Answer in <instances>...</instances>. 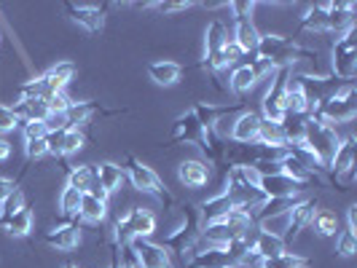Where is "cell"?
Segmentation results:
<instances>
[{
  "instance_id": "obj_1",
  "label": "cell",
  "mask_w": 357,
  "mask_h": 268,
  "mask_svg": "<svg viewBox=\"0 0 357 268\" xmlns=\"http://www.w3.org/2000/svg\"><path fill=\"white\" fill-rule=\"evenodd\" d=\"M255 56H258V59H266L274 70L290 68V65H296V62H301V59H317V54L314 52L301 49L298 43H293L290 38H282V36H261L258 38Z\"/></svg>"
},
{
  "instance_id": "obj_2",
  "label": "cell",
  "mask_w": 357,
  "mask_h": 268,
  "mask_svg": "<svg viewBox=\"0 0 357 268\" xmlns=\"http://www.w3.org/2000/svg\"><path fill=\"white\" fill-rule=\"evenodd\" d=\"M341 137L336 134V129L331 124H325L320 118H306V129H304V145L320 159V164L328 169L331 161L339 150Z\"/></svg>"
},
{
  "instance_id": "obj_3",
  "label": "cell",
  "mask_w": 357,
  "mask_h": 268,
  "mask_svg": "<svg viewBox=\"0 0 357 268\" xmlns=\"http://www.w3.org/2000/svg\"><path fill=\"white\" fill-rule=\"evenodd\" d=\"M199 228H202V217H199V210L194 207V204H185L183 207V223H180L178 231H172L167 239H164V250L175 252V255H180L183 260H185V255H191V250H194V244L199 242Z\"/></svg>"
},
{
  "instance_id": "obj_4",
  "label": "cell",
  "mask_w": 357,
  "mask_h": 268,
  "mask_svg": "<svg viewBox=\"0 0 357 268\" xmlns=\"http://www.w3.org/2000/svg\"><path fill=\"white\" fill-rule=\"evenodd\" d=\"M355 116H357V91H355V84H347L339 94H333L328 102H322L312 118H320V121L333 126V124H347Z\"/></svg>"
},
{
  "instance_id": "obj_5",
  "label": "cell",
  "mask_w": 357,
  "mask_h": 268,
  "mask_svg": "<svg viewBox=\"0 0 357 268\" xmlns=\"http://www.w3.org/2000/svg\"><path fill=\"white\" fill-rule=\"evenodd\" d=\"M124 175L129 178V182L137 188V191H143V194H151V196H156L159 201H167L169 207L175 204V198L169 196V191H167V185L161 182V178L148 166L143 161H137L135 156H126V166H124Z\"/></svg>"
},
{
  "instance_id": "obj_6",
  "label": "cell",
  "mask_w": 357,
  "mask_h": 268,
  "mask_svg": "<svg viewBox=\"0 0 357 268\" xmlns=\"http://www.w3.org/2000/svg\"><path fill=\"white\" fill-rule=\"evenodd\" d=\"M328 175H331V182L339 188V191H349L352 182L357 178V148H355V137H347L339 143V150L328 166Z\"/></svg>"
},
{
  "instance_id": "obj_7",
  "label": "cell",
  "mask_w": 357,
  "mask_h": 268,
  "mask_svg": "<svg viewBox=\"0 0 357 268\" xmlns=\"http://www.w3.org/2000/svg\"><path fill=\"white\" fill-rule=\"evenodd\" d=\"M156 231V214L143 207H132L124 217L116 223V242H132V239H148Z\"/></svg>"
},
{
  "instance_id": "obj_8",
  "label": "cell",
  "mask_w": 357,
  "mask_h": 268,
  "mask_svg": "<svg viewBox=\"0 0 357 268\" xmlns=\"http://www.w3.org/2000/svg\"><path fill=\"white\" fill-rule=\"evenodd\" d=\"M333 75L347 84L357 75V27H349L333 46Z\"/></svg>"
},
{
  "instance_id": "obj_9",
  "label": "cell",
  "mask_w": 357,
  "mask_h": 268,
  "mask_svg": "<svg viewBox=\"0 0 357 268\" xmlns=\"http://www.w3.org/2000/svg\"><path fill=\"white\" fill-rule=\"evenodd\" d=\"M287 78H290V68H280L271 75V86H268L266 97H264V118L282 124L285 118V89Z\"/></svg>"
},
{
  "instance_id": "obj_10",
  "label": "cell",
  "mask_w": 357,
  "mask_h": 268,
  "mask_svg": "<svg viewBox=\"0 0 357 268\" xmlns=\"http://www.w3.org/2000/svg\"><path fill=\"white\" fill-rule=\"evenodd\" d=\"M229 27L220 22V19H213L210 24H207V30H204V68L213 72L215 68V59H218V54L223 52V46L229 43Z\"/></svg>"
},
{
  "instance_id": "obj_11",
  "label": "cell",
  "mask_w": 357,
  "mask_h": 268,
  "mask_svg": "<svg viewBox=\"0 0 357 268\" xmlns=\"http://www.w3.org/2000/svg\"><path fill=\"white\" fill-rule=\"evenodd\" d=\"M317 212V198L306 196V198H298L293 207H290V212H287V236H285V244L290 239H296L298 233L304 231L306 226L312 223V217Z\"/></svg>"
},
{
  "instance_id": "obj_12",
  "label": "cell",
  "mask_w": 357,
  "mask_h": 268,
  "mask_svg": "<svg viewBox=\"0 0 357 268\" xmlns=\"http://www.w3.org/2000/svg\"><path fill=\"white\" fill-rule=\"evenodd\" d=\"M261 191L266 194V198H298V194L304 191V185L290 180L282 172H274V175H264L261 178Z\"/></svg>"
},
{
  "instance_id": "obj_13",
  "label": "cell",
  "mask_w": 357,
  "mask_h": 268,
  "mask_svg": "<svg viewBox=\"0 0 357 268\" xmlns=\"http://www.w3.org/2000/svg\"><path fill=\"white\" fill-rule=\"evenodd\" d=\"M129 244H132V250L137 252L143 268H172L169 252L164 250L161 244H156V242H151V239H132Z\"/></svg>"
},
{
  "instance_id": "obj_14",
  "label": "cell",
  "mask_w": 357,
  "mask_h": 268,
  "mask_svg": "<svg viewBox=\"0 0 357 268\" xmlns=\"http://www.w3.org/2000/svg\"><path fill=\"white\" fill-rule=\"evenodd\" d=\"M258 129H261V113L245 110L231 126V143H239V145L258 143Z\"/></svg>"
},
{
  "instance_id": "obj_15",
  "label": "cell",
  "mask_w": 357,
  "mask_h": 268,
  "mask_svg": "<svg viewBox=\"0 0 357 268\" xmlns=\"http://www.w3.org/2000/svg\"><path fill=\"white\" fill-rule=\"evenodd\" d=\"M355 3H347V0H339V3H328V33H347L349 27H355Z\"/></svg>"
},
{
  "instance_id": "obj_16",
  "label": "cell",
  "mask_w": 357,
  "mask_h": 268,
  "mask_svg": "<svg viewBox=\"0 0 357 268\" xmlns=\"http://www.w3.org/2000/svg\"><path fill=\"white\" fill-rule=\"evenodd\" d=\"M285 116L309 118V100H306V91L293 72H290V78H287V89H285Z\"/></svg>"
},
{
  "instance_id": "obj_17",
  "label": "cell",
  "mask_w": 357,
  "mask_h": 268,
  "mask_svg": "<svg viewBox=\"0 0 357 268\" xmlns=\"http://www.w3.org/2000/svg\"><path fill=\"white\" fill-rule=\"evenodd\" d=\"M178 178L185 188H202L210 180V164L199 159H188L178 166Z\"/></svg>"
},
{
  "instance_id": "obj_18",
  "label": "cell",
  "mask_w": 357,
  "mask_h": 268,
  "mask_svg": "<svg viewBox=\"0 0 357 268\" xmlns=\"http://www.w3.org/2000/svg\"><path fill=\"white\" fill-rule=\"evenodd\" d=\"M65 8H68V14H70L78 24H84L89 33H100L102 30V24H105V14H102V8H97V6H84V3H65Z\"/></svg>"
},
{
  "instance_id": "obj_19",
  "label": "cell",
  "mask_w": 357,
  "mask_h": 268,
  "mask_svg": "<svg viewBox=\"0 0 357 268\" xmlns=\"http://www.w3.org/2000/svg\"><path fill=\"white\" fill-rule=\"evenodd\" d=\"M258 38H261V33H258V27H255L252 17L236 19V27H234L231 40L239 46V52L245 54V56H248V54H255V49H258Z\"/></svg>"
},
{
  "instance_id": "obj_20",
  "label": "cell",
  "mask_w": 357,
  "mask_h": 268,
  "mask_svg": "<svg viewBox=\"0 0 357 268\" xmlns=\"http://www.w3.org/2000/svg\"><path fill=\"white\" fill-rule=\"evenodd\" d=\"M94 175H97V185L105 191L107 196H110V194H116L126 180L124 166H119V164H113V161H105V164L94 166Z\"/></svg>"
},
{
  "instance_id": "obj_21",
  "label": "cell",
  "mask_w": 357,
  "mask_h": 268,
  "mask_svg": "<svg viewBox=\"0 0 357 268\" xmlns=\"http://www.w3.org/2000/svg\"><path fill=\"white\" fill-rule=\"evenodd\" d=\"M73 75H75V65L73 62H56L54 68H49L40 75V81L46 84V89L52 91V94H59L73 81Z\"/></svg>"
},
{
  "instance_id": "obj_22",
  "label": "cell",
  "mask_w": 357,
  "mask_h": 268,
  "mask_svg": "<svg viewBox=\"0 0 357 268\" xmlns=\"http://www.w3.org/2000/svg\"><path fill=\"white\" fill-rule=\"evenodd\" d=\"M234 263V255L229 250H202L188 258L185 268H229Z\"/></svg>"
},
{
  "instance_id": "obj_23",
  "label": "cell",
  "mask_w": 357,
  "mask_h": 268,
  "mask_svg": "<svg viewBox=\"0 0 357 268\" xmlns=\"http://www.w3.org/2000/svg\"><path fill=\"white\" fill-rule=\"evenodd\" d=\"M231 210H234V204H231V198H229V194H226V191H220V194H215L213 198H207V201L202 204L199 217H202V220H207V226H210V223L223 220Z\"/></svg>"
},
{
  "instance_id": "obj_24",
  "label": "cell",
  "mask_w": 357,
  "mask_h": 268,
  "mask_svg": "<svg viewBox=\"0 0 357 268\" xmlns=\"http://www.w3.org/2000/svg\"><path fill=\"white\" fill-rule=\"evenodd\" d=\"M46 242L56 247V250H75L78 244H81V228H78V223H68V226H59V228H54V231L46 233Z\"/></svg>"
},
{
  "instance_id": "obj_25",
  "label": "cell",
  "mask_w": 357,
  "mask_h": 268,
  "mask_svg": "<svg viewBox=\"0 0 357 268\" xmlns=\"http://www.w3.org/2000/svg\"><path fill=\"white\" fill-rule=\"evenodd\" d=\"M148 75L159 86H175L180 81V75H183V68H180L178 62H172V59H161V62H153L148 68Z\"/></svg>"
},
{
  "instance_id": "obj_26",
  "label": "cell",
  "mask_w": 357,
  "mask_h": 268,
  "mask_svg": "<svg viewBox=\"0 0 357 268\" xmlns=\"http://www.w3.org/2000/svg\"><path fill=\"white\" fill-rule=\"evenodd\" d=\"M252 250L258 252L264 260L277 258V255H282V252H285V239H280V236H274V233L258 231L255 233V242H252Z\"/></svg>"
},
{
  "instance_id": "obj_27",
  "label": "cell",
  "mask_w": 357,
  "mask_h": 268,
  "mask_svg": "<svg viewBox=\"0 0 357 268\" xmlns=\"http://www.w3.org/2000/svg\"><path fill=\"white\" fill-rule=\"evenodd\" d=\"M298 27L309 33H328V3H314L301 17Z\"/></svg>"
},
{
  "instance_id": "obj_28",
  "label": "cell",
  "mask_w": 357,
  "mask_h": 268,
  "mask_svg": "<svg viewBox=\"0 0 357 268\" xmlns=\"http://www.w3.org/2000/svg\"><path fill=\"white\" fill-rule=\"evenodd\" d=\"M0 228H6L11 236H19V239L22 236H30L33 233V210L24 207L17 214H11L8 220H0Z\"/></svg>"
},
{
  "instance_id": "obj_29",
  "label": "cell",
  "mask_w": 357,
  "mask_h": 268,
  "mask_svg": "<svg viewBox=\"0 0 357 268\" xmlns=\"http://www.w3.org/2000/svg\"><path fill=\"white\" fill-rule=\"evenodd\" d=\"M258 145H266V148H285V132H282V124L277 121H268L261 116V129H258Z\"/></svg>"
},
{
  "instance_id": "obj_30",
  "label": "cell",
  "mask_w": 357,
  "mask_h": 268,
  "mask_svg": "<svg viewBox=\"0 0 357 268\" xmlns=\"http://www.w3.org/2000/svg\"><path fill=\"white\" fill-rule=\"evenodd\" d=\"M78 217L86 220V223H102L107 217V201H100V198H94L91 194H84ZM78 217H75V220H78Z\"/></svg>"
},
{
  "instance_id": "obj_31",
  "label": "cell",
  "mask_w": 357,
  "mask_h": 268,
  "mask_svg": "<svg viewBox=\"0 0 357 268\" xmlns=\"http://www.w3.org/2000/svg\"><path fill=\"white\" fill-rule=\"evenodd\" d=\"M258 84V75L252 72L250 65H236L229 75V86H231L234 94H248Z\"/></svg>"
},
{
  "instance_id": "obj_32",
  "label": "cell",
  "mask_w": 357,
  "mask_h": 268,
  "mask_svg": "<svg viewBox=\"0 0 357 268\" xmlns=\"http://www.w3.org/2000/svg\"><path fill=\"white\" fill-rule=\"evenodd\" d=\"M97 182V175H94V166H75V169H68V185L75 188L78 194H89Z\"/></svg>"
},
{
  "instance_id": "obj_33",
  "label": "cell",
  "mask_w": 357,
  "mask_h": 268,
  "mask_svg": "<svg viewBox=\"0 0 357 268\" xmlns=\"http://www.w3.org/2000/svg\"><path fill=\"white\" fill-rule=\"evenodd\" d=\"M280 172H282V175H287L290 180H296V182H301L304 188L309 185V182H312V180H314V175H312V172H309V169H306V166L298 159H293L290 153H287L285 159L280 161Z\"/></svg>"
},
{
  "instance_id": "obj_34",
  "label": "cell",
  "mask_w": 357,
  "mask_h": 268,
  "mask_svg": "<svg viewBox=\"0 0 357 268\" xmlns=\"http://www.w3.org/2000/svg\"><path fill=\"white\" fill-rule=\"evenodd\" d=\"M220 223H223V226L231 231L234 239H242V236H245V233L252 228V223H255V220H252L248 212H242V210H231V212L226 214Z\"/></svg>"
},
{
  "instance_id": "obj_35",
  "label": "cell",
  "mask_w": 357,
  "mask_h": 268,
  "mask_svg": "<svg viewBox=\"0 0 357 268\" xmlns=\"http://www.w3.org/2000/svg\"><path fill=\"white\" fill-rule=\"evenodd\" d=\"M309 226H314V231L320 233V236H339V231H341L339 214L328 212V210H317Z\"/></svg>"
},
{
  "instance_id": "obj_36",
  "label": "cell",
  "mask_w": 357,
  "mask_h": 268,
  "mask_svg": "<svg viewBox=\"0 0 357 268\" xmlns=\"http://www.w3.org/2000/svg\"><path fill=\"white\" fill-rule=\"evenodd\" d=\"M81 198H84V194H78L75 188L65 185L62 194H59V212H62V217H68V220H70V217H78Z\"/></svg>"
},
{
  "instance_id": "obj_37",
  "label": "cell",
  "mask_w": 357,
  "mask_h": 268,
  "mask_svg": "<svg viewBox=\"0 0 357 268\" xmlns=\"http://www.w3.org/2000/svg\"><path fill=\"white\" fill-rule=\"evenodd\" d=\"M94 113H97L94 102H73L68 107V129H78L81 124H86Z\"/></svg>"
},
{
  "instance_id": "obj_38",
  "label": "cell",
  "mask_w": 357,
  "mask_h": 268,
  "mask_svg": "<svg viewBox=\"0 0 357 268\" xmlns=\"http://www.w3.org/2000/svg\"><path fill=\"white\" fill-rule=\"evenodd\" d=\"M84 143H86V137H84V132H81V129H65L59 156H62V159H68V156H73V153H78V150L84 148Z\"/></svg>"
},
{
  "instance_id": "obj_39",
  "label": "cell",
  "mask_w": 357,
  "mask_h": 268,
  "mask_svg": "<svg viewBox=\"0 0 357 268\" xmlns=\"http://www.w3.org/2000/svg\"><path fill=\"white\" fill-rule=\"evenodd\" d=\"M309 260L301 258V255H293V252H282L277 258H268L264 260V268H306Z\"/></svg>"
},
{
  "instance_id": "obj_40",
  "label": "cell",
  "mask_w": 357,
  "mask_h": 268,
  "mask_svg": "<svg viewBox=\"0 0 357 268\" xmlns=\"http://www.w3.org/2000/svg\"><path fill=\"white\" fill-rule=\"evenodd\" d=\"M52 91L46 89V84L40 81V75L33 78V81H24L22 89H19V100H46Z\"/></svg>"
},
{
  "instance_id": "obj_41",
  "label": "cell",
  "mask_w": 357,
  "mask_h": 268,
  "mask_svg": "<svg viewBox=\"0 0 357 268\" xmlns=\"http://www.w3.org/2000/svg\"><path fill=\"white\" fill-rule=\"evenodd\" d=\"M336 252H339L341 258L357 255V233H352L349 228L339 231V236H336Z\"/></svg>"
},
{
  "instance_id": "obj_42",
  "label": "cell",
  "mask_w": 357,
  "mask_h": 268,
  "mask_svg": "<svg viewBox=\"0 0 357 268\" xmlns=\"http://www.w3.org/2000/svg\"><path fill=\"white\" fill-rule=\"evenodd\" d=\"M24 207H27V204H24V194H22L19 188H14V194L0 204V220H8L11 214H17L19 210H24Z\"/></svg>"
},
{
  "instance_id": "obj_43",
  "label": "cell",
  "mask_w": 357,
  "mask_h": 268,
  "mask_svg": "<svg viewBox=\"0 0 357 268\" xmlns=\"http://www.w3.org/2000/svg\"><path fill=\"white\" fill-rule=\"evenodd\" d=\"M19 129H22L24 140H43L49 134V129H46L43 121H27V124H22Z\"/></svg>"
},
{
  "instance_id": "obj_44",
  "label": "cell",
  "mask_w": 357,
  "mask_h": 268,
  "mask_svg": "<svg viewBox=\"0 0 357 268\" xmlns=\"http://www.w3.org/2000/svg\"><path fill=\"white\" fill-rule=\"evenodd\" d=\"M43 102H46V107H49V113H68V107L73 105L65 91H59V94H49Z\"/></svg>"
},
{
  "instance_id": "obj_45",
  "label": "cell",
  "mask_w": 357,
  "mask_h": 268,
  "mask_svg": "<svg viewBox=\"0 0 357 268\" xmlns=\"http://www.w3.org/2000/svg\"><path fill=\"white\" fill-rule=\"evenodd\" d=\"M24 156H27V161L43 159V156H49V148H46V137H43V140H24Z\"/></svg>"
},
{
  "instance_id": "obj_46",
  "label": "cell",
  "mask_w": 357,
  "mask_h": 268,
  "mask_svg": "<svg viewBox=\"0 0 357 268\" xmlns=\"http://www.w3.org/2000/svg\"><path fill=\"white\" fill-rule=\"evenodd\" d=\"M19 126L17 116H14V110H11V105H3L0 102V134H6V132H14Z\"/></svg>"
},
{
  "instance_id": "obj_47",
  "label": "cell",
  "mask_w": 357,
  "mask_h": 268,
  "mask_svg": "<svg viewBox=\"0 0 357 268\" xmlns=\"http://www.w3.org/2000/svg\"><path fill=\"white\" fill-rule=\"evenodd\" d=\"M229 268H264V258L255 250H250V252H245L242 258H236Z\"/></svg>"
},
{
  "instance_id": "obj_48",
  "label": "cell",
  "mask_w": 357,
  "mask_h": 268,
  "mask_svg": "<svg viewBox=\"0 0 357 268\" xmlns=\"http://www.w3.org/2000/svg\"><path fill=\"white\" fill-rule=\"evenodd\" d=\"M14 188H19L14 180H6V178H0V204L6 201V198L14 194Z\"/></svg>"
},
{
  "instance_id": "obj_49",
  "label": "cell",
  "mask_w": 357,
  "mask_h": 268,
  "mask_svg": "<svg viewBox=\"0 0 357 268\" xmlns=\"http://www.w3.org/2000/svg\"><path fill=\"white\" fill-rule=\"evenodd\" d=\"M8 159H11V143L0 137V164H6Z\"/></svg>"
},
{
  "instance_id": "obj_50",
  "label": "cell",
  "mask_w": 357,
  "mask_h": 268,
  "mask_svg": "<svg viewBox=\"0 0 357 268\" xmlns=\"http://www.w3.org/2000/svg\"><path fill=\"white\" fill-rule=\"evenodd\" d=\"M347 228L357 233V207H349V212H347Z\"/></svg>"
},
{
  "instance_id": "obj_51",
  "label": "cell",
  "mask_w": 357,
  "mask_h": 268,
  "mask_svg": "<svg viewBox=\"0 0 357 268\" xmlns=\"http://www.w3.org/2000/svg\"><path fill=\"white\" fill-rule=\"evenodd\" d=\"M65 268H78V266H75V263H68V266H65Z\"/></svg>"
}]
</instances>
